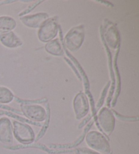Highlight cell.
Listing matches in <instances>:
<instances>
[{"label":"cell","instance_id":"4","mask_svg":"<svg viewBox=\"0 0 139 154\" xmlns=\"http://www.w3.org/2000/svg\"><path fill=\"white\" fill-rule=\"evenodd\" d=\"M97 122L100 129L107 136H109L114 131L116 119L109 109L103 107L97 115Z\"/></svg>","mask_w":139,"mask_h":154},{"label":"cell","instance_id":"1","mask_svg":"<svg viewBox=\"0 0 139 154\" xmlns=\"http://www.w3.org/2000/svg\"><path fill=\"white\" fill-rule=\"evenodd\" d=\"M85 140L88 147L98 153L109 154L111 153L108 140L100 132L95 131L88 132Z\"/></svg>","mask_w":139,"mask_h":154},{"label":"cell","instance_id":"3","mask_svg":"<svg viewBox=\"0 0 139 154\" xmlns=\"http://www.w3.org/2000/svg\"><path fill=\"white\" fill-rule=\"evenodd\" d=\"M13 134L18 142L23 144H30L34 141L36 135L30 126L17 120L12 122Z\"/></svg>","mask_w":139,"mask_h":154},{"label":"cell","instance_id":"5","mask_svg":"<svg viewBox=\"0 0 139 154\" xmlns=\"http://www.w3.org/2000/svg\"><path fill=\"white\" fill-rule=\"evenodd\" d=\"M20 109L26 118L33 122H44L48 115L42 106L36 104L22 103L20 105Z\"/></svg>","mask_w":139,"mask_h":154},{"label":"cell","instance_id":"10","mask_svg":"<svg viewBox=\"0 0 139 154\" xmlns=\"http://www.w3.org/2000/svg\"><path fill=\"white\" fill-rule=\"evenodd\" d=\"M0 43L8 48H16L22 46L23 42L13 31L0 33Z\"/></svg>","mask_w":139,"mask_h":154},{"label":"cell","instance_id":"8","mask_svg":"<svg viewBox=\"0 0 139 154\" xmlns=\"http://www.w3.org/2000/svg\"><path fill=\"white\" fill-rule=\"evenodd\" d=\"M14 140L11 121L6 117L0 118V142L8 146L12 145Z\"/></svg>","mask_w":139,"mask_h":154},{"label":"cell","instance_id":"16","mask_svg":"<svg viewBox=\"0 0 139 154\" xmlns=\"http://www.w3.org/2000/svg\"><path fill=\"white\" fill-rule=\"evenodd\" d=\"M109 154H111V153H109Z\"/></svg>","mask_w":139,"mask_h":154},{"label":"cell","instance_id":"2","mask_svg":"<svg viewBox=\"0 0 139 154\" xmlns=\"http://www.w3.org/2000/svg\"><path fill=\"white\" fill-rule=\"evenodd\" d=\"M85 39L84 26L79 25L69 30L64 38V43L66 48L72 52L79 50Z\"/></svg>","mask_w":139,"mask_h":154},{"label":"cell","instance_id":"13","mask_svg":"<svg viewBox=\"0 0 139 154\" xmlns=\"http://www.w3.org/2000/svg\"><path fill=\"white\" fill-rule=\"evenodd\" d=\"M16 26H17V22L11 17L8 16L0 17V33L12 31Z\"/></svg>","mask_w":139,"mask_h":154},{"label":"cell","instance_id":"6","mask_svg":"<svg viewBox=\"0 0 139 154\" xmlns=\"http://www.w3.org/2000/svg\"><path fill=\"white\" fill-rule=\"evenodd\" d=\"M58 32V25L56 20L49 18L41 27L37 32V37L39 41L44 43H47L54 39Z\"/></svg>","mask_w":139,"mask_h":154},{"label":"cell","instance_id":"15","mask_svg":"<svg viewBox=\"0 0 139 154\" xmlns=\"http://www.w3.org/2000/svg\"><path fill=\"white\" fill-rule=\"evenodd\" d=\"M76 154H100L97 151L87 147H79L75 150Z\"/></svg>","mask_w":139,"mask_h":154},{"label":"cell","instance_id":"11","mask_svg":"<svg viewBox=\"0 0 139 154\" xmlns=\"http://www.w3.org/2000/svg\"><path fill=\"white\" fill-rule=\"evenodd\" d=\"M106 43L111 49H116L119 42V35L117 28L113 25H109L105 32Z\"/></svg>","mask_w":139,"mask_h":154},{"label":"cell","instance_id":"12","mask_svg":"<svg viewBox=\"0 0 139 154\" xmlns=\"http://www.w3.org/2000/svg\"><path fill=\"white\" fill-rule=\"evenodd\" d=\"M45 50L48 54L56 56V57H62L64 55V50L62 45L58 39H54L47 42L45 45Z\"/></svg>","mask_w":139,"mask_h":154},{"label":"cell","instance_id":"14","mask_svg":"<svg viewBox=\"0 0 139 154\" xmlns=\"http://www.w3.org/2000/svg\"><path fill=\"white\" fill-rule=\"evenodd\" d=\"M14 96L11 90L7 87L0 86V103L8 104L12 101Z\"/></svg>","mask_w":139,"mask_h":154},{"label":"cell","instance_id":"7","mask_svg":"<svg viewBox=\"0 0 139 154\" xmlns=\"http://www.w3.org/2000/svg\"><path fill=\"white\" fill-rule=\"evenodd\" d=\"M73 110L77 119H81L89 112V100L84 92H79L75 97L73 101Z\"/></svg>","mask_w":139,"mask_h":154},{"label":"cell","instance_id":"9","mask_svg":"<svg viewBox=\"0 0 139 154\" xmlns=\"http://www.w3.org/2000/svg\"><path fill=\"white\" fill-rule=\"evenodd\" d=\"M20 19L21 22L27 27L39 29L49 19V16L47 13L39 12L31 15L23 16L20 18Z\"/></svg>","mask_w":139,"mask_h":154}]
</instances>
